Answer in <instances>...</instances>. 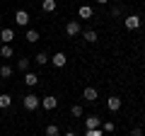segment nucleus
Wrapping results in <instances>:
<instances>
[{"label":"nucleus","instance_id":"f257e3e1","mask_svg":"<svg viewBox=\"0 0 145 136\" xmlns=\"http://www.w3.org/2000/svg\"><path fill=\"white\" fill-rule=\"evenodd\" d=\"M39 105H41V97H39V95H24V110L34 112Z\"/></svg>","mask_w":145,"mask_h":136},{"label":"nucleus","instance_id":"f03ea898","mask_svg":"<svg viewBox=\"0 0 145 136\" xmlns=\"http://www.w3.org/2000/svg\"><path fill=\"white\" fill-rule=\"evenodd\" d=\"M80 32H82V27H80L78 20H72V22H68V24H65V34H68V37H78Z\"/></svg>","mask_w":145,"mask_h":136},{"label":"nucleus","instance_id":"7ed1b4c3","mask_svg":"<svg viewBox=\"0 0 145 136\" xmlns=\"http://www.w3.org/2000/svg\"><path fill=\"white\" fill-rule=\"evenodd\" d=\"M51 63H53L56 68H63V66L68 63V56H65L63 51H58V53H53V56H51Z\"/></svg>","mask_w":145,"mask_h":136},{"label":"nucleus","instance_id":"20e7f679","mask_svg":"<svg viewBox=\"0 0 145 136\" xmlns=\"http://www.w3.org/2000/svg\"><path fill=\"white\" fill-rule=\"evenodd\" d=\"M41 105H44V110L51 112V110H56V107H58V97H53V95H46V97L41 100Z\"/></svg>","mask_w":145,"mask_h":136},{"label":"nucleus","instance_id":"39448f33","mask_svg":"<svg viewBox=\"0 0 145 136\" xmlns=\"http://www.w3.org/2000/svg\"><path fill=\"white\" fill-rule=\"evenodd\" d=\"M15 22H17L20 27L29 24V12H27V10H17V12H15Z\"/></svg>","mask_w":145,"mask_h":136},{"label":"nucleus","instance_id":"423d86ee","mask_svg":"<svg viewBox=\"0 0 145 136\" xmlns=\"http://www.w3.org/2000/svg\"><path fill=\"white\" fill-rule=\"evenodd\" d=\"M123 24H126V29H138V27H140V17L138 15H128L123 20Z\"/></svg>","mask_w":145,"mask_h":136},{"label":"nucleus","instance_id":"0eeeda50","mask_svg":"<svg viewBox=\"0 0 145 136\" xmlns=\"http://www.w3.org/2000/svg\"><path fill=\"white\" fill-rule=\"evenodd\" d=\"M85 126H87V129H102V119H99V117H87V119H85Z\"/></svg>","mask_w":145,"mask_h":136},{"label":"nucleus","instance_id":"6e6552de","mask_svg":"<svg viewBox=\"0 0 145 136\" xmlns=\"http://www.w3.org/2000/svg\"><path fill=\"white\" fill-rule=\"evenodd\" d=\"M78 15H80V20H92V7L89 5H80V10H78Z\"/></svg>","mask_w":145,"mask_h":136},{"label":"nucleus","instance_id":"1a4fd4ad","mask_svg":"<svg viewBox=\"0 0 145 136\" xmlns=\"http://www.w3.org/2000/svg\"><path fill=\"white\" fill-rule=\"evenodd\" d=\"M0 39H3V44H10L12 39H15V32H12L10 27H5V29L0 32Z\"/></svg>","mask_w":145,"mask_h":136},{"label":"nucleus","instance_id":"9d476101","mask_svg":"<svg viewBox=\"0 0 145 136\" xmlns=\"http://www.w3.org/2000/svg\"><path fill=\"white\" fill-rule=\"evenodd\" d=\"M106 107H109L111 112H119V110H121V97H109V100H106Z\"/></svg>","mask_w":145,"mask_h":136},{"label":"nucleus","instance_id":"9b49d317","mask_svg":"<svg viewBox=\"0 0 145 136\" xmlns=\"http://www.w3.org/2000/svg\"><path fill=\"white\" fill-rule=\"evenodd\" d=\"M82 97H85V102H94V100H97V90H94V88H85L82 90Z\"/></svg>","mask_w":145,"mask_h":136},{"label":"nucleus","instance_id":"f8f14e48","mask_svg":"<svg viewBox=\"0 0 145 136\" xmlns=\"http://www.w3.org/2000/svg\"><path fill=\"white\" fill-rule=\"evenodd\" d=\"M34 58H36V63H39V66H46V63L51 61V56H48L46 51H39V53H36Z\"/></svg>","mask_w":145,"mask_h":136},{"label":"nucleus","instance_id":"ddd939ff","mask_svg":"<svg viewBox=\"0 0 145 136\" xmlns=\"http://www.w3.org/2000/svg\"><path fill=\"white\" fill-rule=\"evenodd\" d=\"M82 39H85L87 44H94V42H97V32H94V29H87V32H82Z\"/></svg>","mask_w":145,"mask_h":136},{"label":"nucleus","instance_id":"4468645a","mask_svg":"<svg viewBox=\"0 0 145 136\" xmlns=\"http://www.w3.org/2000/svg\"><path fill=\"white\" fill-rule=\"evenodd\" d=\"M24 83L29 85V88H34V85L39 83V75H36V73H24Z\"/></svg>","mask_w":145,"mask_h":136},{"label":"nucleus","instance_id":"2eb2a0df","mask_svg":"<svg viewBox=\"0 0 145 136\" xmlns=\"http://www.w3.org/2000/svg\"><path fill=\"white\" fill-rule=\"evenodd\" d=\"M24 39H27L29 44H36V42H39V32H36V29H29V32L24 34Z\"/></svg>","mask_w":145,"mask_h":136},{"label":"nucleus","instance_id":"dca6fc26","mask_svg":"<svg viewBox=\"0 0 145 136\" xmlns=\"http://www.w3.org/2000/svg\"><path fill=\"white\" fill-rule=\"evenodd\" d=\"M12 105V97H10V95H0V110H7V107H10Z\"/></svg>","mask_w":145,"mask_h":136},{"label":"nucleus","instance_id":"f3484780","mask_svg":"<svg viewBox=\"0 0 145 136\" xmlns=\"http://www.w3.org/2000/svg\"><path fill=\"white\" fill-rule=\"evenodd\" d=\"M12 53H15V51H12L10 44H3V49H0V56H3V58H10Z\"/></svg>","mask_w":145,"mask_h":136},{"label":"nucleus","instance_id":"a211bd4d","mask_svg":"<svg viewBox=\"0 0 145 136\" xmlns=\"http://www.w3.org/2000/svg\"><path fill=\"white\" fill-rule=\"evenodd\" d=\"M46 136H61V129H58L56 124H51V126H46V131H44Z\"/></svg>","mask_w":145,"mask_h":136},{"label":"nucleus","instance_id":"6ab92c4d","mask_svg":"<svg viewBox=\"0 0 145 136\" xmlns=\"http://www.w3.org/2000/svg\"><path fill=\"white\" fill-rule=\"evenodd\" d=\"M56 10V0H44V12H53Z\"/></svg>","mask_w":145,"mask_h":136},{"label":"nucleus","instance_id":"aec40b11","mask_svg":"<svg viewBox=\"0 0 145 136\" xmlns=\"http://www.w3.org/2000/svg\"><path fill=\"white\" fill-rule=\"evenodd\" d=\"M0 75H3V78H10V75H12V68L7 66V63H3V68H0Z\"/></svg>","mask_w":145,"mask_h":136},{"label":"nucleus","instance_id":"412c9836","mask_svg":"<svg viewBox=\"0 0 145 136\" xmlns=\"http://www.w3.org/2000/svg\"><path fill=\"white\" fill-rule=\"evenodd\" d=\"M114 129H116V126H114V121H104V124H102V131H106V134H111Z\"/></svg>","mask_w":145,"mask_h":136},{"label":"nucleus","instance_id":"4be33fe9","mask_svg":"<svg viewBox=\"0 0 145 136\" xmlns=\"http://www.w3.org/2000/svg\"><path fill=\"white\" fill-rule=\"evenodd\" d=\"M17 68H20V71H27V68H29V58H20V61H17Z\"/></svg>","mask_w":145,"mask_h":136},{"label":"nucleus","instance_id":"5701e85b","mask_svg":"<svg viewBox=\"0 0 145 136\" xmlns=\"http://www.w3.org/2000/svg\"><path fill=\"white\" fill-rule=\"evenodd\" d=\"M70 114L72 117H82V107H80V105H72L70 107Z\"/></svg>","mask_w":145,"mask_h":136},{"label":"nucleus","instance_id":"b1692460","mask_svg":"<svg viewBox=\"0 0 145 136\" xmlns=\"http://www.w3.org/2000/svg\"><path fill=\"white\" fill-rule=\"evenodd\" d=\"M85 136H102V129H87Z\"/></svg>","mask_w":145,"mask_h":136},{"label":"nucleus","instance_id":"393cba45","mask_svg":"<svg viewBox=\"0 0 145 136\" xmlns=\"http://www.w3.org/2000/svg\"><path fill=\"white\" fill-rule=\"evenodd\" d=\"M131 136H143V131H140V129H133V134H131Z\"/></svg>","mask_w":145,"mask_h":136},{"label":"nucleus","instance_id":"a878e982","mask_svg":"<svg viewBox=\"0 0 145 136\" xmlns=\"http://www.w3.org/2000/svg\"><path fill=\"white\" fill-rule=\"evenodd\" d=\"M65 136H78V134H75V131H68V134Z\"/></svg>","mask_w":145,"mask_h":136},{"label":"nucleus","instance_id":"bb28decb","mask_svg":"<svg viewBox=\"0 0 145 136\" xmlns=\"http://www.w3.org/2000/svg\"><path fill=\"white\" fill-rule=\"evenodd\" d=\"M97 3H99V5H104V3H109V0H97Z\"/></svg>","mask_w":145,"mask_h":136},{"label":"nucleus","instance_id":"cd10ccee","mask_svg":"<svg viewBox=\"0 0 145 136\" xmlns=\"http://www.w3.org/2000/svg\"><path fill=\"white\" fill-rule=\"evenodd\" d=\"M143 66H145V58H143Z\"/></svg>","mask_w":145,"mask_h":136}]
</instances>
